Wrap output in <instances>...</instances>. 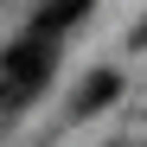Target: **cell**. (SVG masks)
<instances>
[{"mask_svg":"<svg viewBox=\"0 0 147 147\" xmlns=\"http://www.w3.org/2000/svg\"><path fill=\"white\" fill-rule=\"evenodd\" d=\"M90 7H96V0H45V7L32 13V38H64Z\"/></svg>","mask_w":147,"mask_h":147,"instance_id":"2","label":"cell"},{"mask_svg":"<svg viewBox=\"0 0 147 147\" xmlns=\"http://www.w3.org/2000/svg\"><path fill=\"white\" fill-rule=\"evenodd\" d=\"M51 70H58V38H19V45H7L0 51V83H7L19 102H32V96L51 83Z\"/></svg>","mask_w":147,"mask_h":147,"instance_id":"1","label":"cell"},{"mask_svg":"<svg viewBox=\"0 0 147 147\" xmlns=\"http://www.w3.org/2000/svg\"><path fill=\"white\" fill-rule=\"evenodd\" d=\"M121 96V70H96V77H83V90H77V102H70V115H96L102 102H115Z\"/></svg>","mask_w":147,"mask_h":147,"instance_id":"3","label":"cell"}]
</instances>
